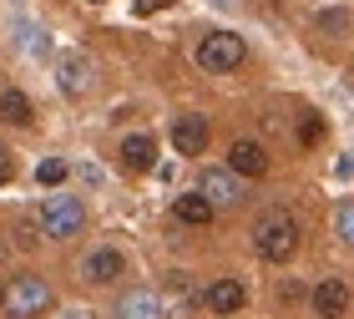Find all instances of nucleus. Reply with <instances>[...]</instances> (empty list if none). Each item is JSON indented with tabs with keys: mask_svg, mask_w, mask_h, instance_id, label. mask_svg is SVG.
<instances>
[{
	"mask_svg": "<svg viewBox=\"0 0 354 319\" xmlns=\"http://www.w3.org/2000/svg\"><path fill=\"white\" fill-rule=\"evenodd\" d=\"M203 304L213 314H238L248 304V289L238 279H213V284H207V294H203Z\"/></svg>",
	"mask_w": 354,
	"mask_h": 319,
	"instance_id": "10",
	"label": "nucleus"
},
{
	"mask_svg": "<svg viewBox=\"0 0 354 319\" xmlns=\"http://www.w3.org/2000/svg\"><path fill=\"white\" fill-rule=\"evenodd\" d=\"M314 26L324 30V36H349V10H319Z\"/></svg>",
	"mask_w": 354,
	"mask_h": 319,
	"instance_id": "17",
	"label": "nucleus"
},
{
	"mask_svg": "<svg viewBox=\"0 0 354 319\" xmlns=\"http://www.w3.org/2000/svg\"><path fill=\"white\" fill-rule=\"evenodd\" d=\"M172 147L183 157H203L207 152V117H177L172 122Z\"/></svg>",
	"mask_w": 354,
	"mask_h": 319,
	"instance_id": "9",
	"label": "nucleus"
},
{
	"mask_svg": "<svg viewBox=\"0 0 354 319\" xmlns=\"http://www.w3.org/2000/svg\"><path fill=\"white\" fill-rule=\"evenodd\" d=\"M334 233L344 238V248H354V203H339V213H334Z\"/></svg>",
	"mask_w": 354,
	"mask_h": 319,
	"instance_id": "20",
	"label": "nucleus"
},
{
	"mask_svg": "<svg viewBox=\"0 0 354 319\" xmlns=\"http://www.w3.org/2000/svg\"><path fill=\"white\" fill-rule=\"evenodd\" d=\"M117 319H167V309L157 299V289H127L117 299Z\"/></svg>",
	"mask_w": 354,
	"mask_h": 319,
	"instance_id": "11",
	"label": "nucleus"
},
{
	"mask_svg": "<svg viewBox=\"0 0 354 319\" xmlns=\"http://www.w3.org/2000/svg\"><path fill=\"white\" fill-rule=\"evenodd\" d=\"M91 6H102V0H91Z\"/></svg>",
	"mask_w": 354,
	"mask_h": 319,
	"instance_id": "25",
	"label": "nucleus"
},
{
	"mask_svg": "<svg viewBox=\"0 0 354 319\" xmlns=\"http://www.w3.org/2000/svg\"><path fill=\"white\" fill-rule=\"evenodd\" d=\"M82 223H86L82 198H46V208H41V233L46 238H76Z\"/></svg>",
	"mask_w": 354,
	"mask_h": 319,
	"instance_id": "4",
	"label": "nucleus"
},
{
	"mask_svg": "<svg viewBox=\"0 0 354 319\" xmlns=\"http://www.w3.org/2000/svg\"><path fill=\"white\" fill-rule=\"evenodd\" d=\"M30 117H36V111H30V97L26 91H0V122H10V127H26Z\"/></svg>",
	"mask_w": 354,
	"mask_h": 319,
	"instance_id": "16",
	"label": "nucleus"
},
{
	"mask_svg": "<svg viewBox=\"0 0 354 319\" xmlns=\"http://www.w3.org/2000/svg\"><path fill=\"white\" fill-rule=\"evenodd\" d=\"M66 172H71V167L61 163V157H46V163L36 167V183H41V188H56V183H66Z\"/></svg>",
	"mask_w": 354,
	"mask_h": 319,
	"instance_id": "18",
	"label": "nucleus"
},
{
	"mask_svg": "<svg viewBox=\"0 0 354 319\" xmlns=\"http://www.w3.org/2000/svg\"><path fill=\"white\" fill-rule=\"evenodd\" d=\"M10 178H15V163H10V152L0 147V183H10Z\"/></svg>",
	"mask_w": 354,
	"mask_h": 319,
	"instance_id": "23",
	"label": "nucleus"
},
{
	"mask_svg": "<svg viewBox=\"0 0 354 319\" xmlns=\"http://www.w3.org/2000/svg\"><path fill=\"white\" fill-rule=\"evenodd\" d=\"M228 172H233V178H263V172H268V152H263V142L238 137L233 147H228Z\"/></svg>",
	"mask_w": 354,
	"mask_h": 319,
	"instance_id": "6",
	"label": "nucleus"
},
{
	"mask_svg": "<svg viewBox=\"0 0 354 319\" xmlns=\"http://www.w3.org/2000/svg\"><path fill=\"white\" fill-rule=\"evenodd\" d=\"M0 309H6L10 319H41L46 309H51V284L36 279V274H15L6 284V304Z\"/></svg>",
	"mask_w": 354,
	"mask_h": 319,
	"instance_id": "2",
	"label": "nucleus"
},
{
	"mask_svg": "<svg viewBox=\"0 0 354 319\" xmlns=\"http://www.w3.org/2000/svg\"><path fill=\"white\" fill-rule=\"evenodd\" d=\"M162 309L167 314H187L192 304H198V289H192V274H167V284H162Z\"/></svg>",
	"mask_w": 354,
	"mask_h": 319,
	"instance_id": "13",
	"label": "nucleus"
},
{
	"mask_svg": "<svg viewBox=\"0 0 354 319\" xmlns=\"http://www.w3.org/2000/svg\"><path fill=\"white\" fill-rule=\"evenodd\" d=\"M36 233H41V218H36V223H30V218L15 223V244H21V248H36V244H41Z\"/></svg>",
	"mask_w": 354,
	"mask_h": 319,
	"instance_id": "21",
	"label": "nucleus"
},
{
	"mask_svg": "<svg viewBox=\"0 0 354 319\" xmlns=\"http://www.w3.org/2000/svg\"><path fill=\"white\" fill-rule=\"evenodd\" d=\"M198 193L213 203V213H218V208H238V203H243V183H238L228 167H207L203 183H198Z\"/></svg>",
	"mask_w": 354,
	"mask_h": 319,
	"instance_id": "5",
	"label": "nucleus"
},
{
	"mask_svg": "<svg viewBox=\"0 0 354 319\" xmlns=\"http://www.w3.org/2000/svg\"><path fill=\"white\" fill-rule=\"evenodd\" d=\"M299 142H304V147H319V142H324V117L309 111V117L299 122Z\"/></svg>",
	"mask_w": 354,
	"mask_h": 319,
	"instance_id": "19",
	"label": "nucleus"
},
{
	"mask_svg": "<svg viewBox=\"0 0 354 319\" xmlns=\"http://www.w3.org/2000/svg\"><path fill=\"white\" fill-rule=\"evenodd\" d=\"M132 6H137L142 15H152V10H167V6H172V0H132Z\"/></svg>",
	"mask_w": 354,
	"mask_h": 319,
	"instance_id": "22",
	"label": "nucleus"
},
{
	"mask_svg": "<svg viewBox=\"0 0 354 319\" xmlns=\"http://www.w3.org/2000/svg\"><path fill=\"white\" fill-rule=\"evenodd\" d=\"M0 304H6V284H0Z\"/></svg>",
	"mask_w": 354,
	"mask_h": 319,
	"instance_id": "24",
	"label": "nucleus"
},
{
	"mask_svg": "<svg viewBox=\"0 0 354 319\" xmlns=\"http://www.w3.org/2000/svg\"><path fill=\"white\" fill-rule=\"evenodd\" d=\"M122 274H127V259H122L117 248H91L86 264H82V279L86 284H117Z\"/></svg>",
	"mask_w": 354,
	"mask_h": 319,
	"instance_id": "7",
	"label": "nucleus"
},
{
	"mask_svg": "<svg viewBox=\"0 0 354 319\" xmlns=\"http://www.w3.org/2000/svg\"><path fill=\"white\" fill-rule=\"evenodd\" d=\"M122 167H127V172H152V167H157V142H152L147 132L122 137Z\"/></svg>",
	"mask_w": 354,
	"mask_h": 319,
	"instance_id": "12",
	"label": "nucleus"
},
{
	"mask_svg": "<svg viewBox=\"0 0 354 319\" xmlns=\"http://www.w3.org/2000/svg\"><path fill=\"white\" fill-rule=\"evenodd\" d=\"M309 299H314V314L319 319H344V309H349V284L344 279H319Z\"/></svg>",
	"mask_w": 354,
	"mask_h": 319,
	"instance_id": "8",
	"label": "nucleus"
},
{
	"mask_svg": "<svg viewBox=\"0 0 354 319\" xmlns=\"http://www.w3.org/2000/svg\"><path fill=\"white\" fill-rule=\"evenodd\" d=\"M248 56V46L238 30H207V36L198 41V66L203 71H238Z\"/></svg>",
	"mask_w": 354,
	"mask_h": 319,
	"instance_id": "3",
	"label": "nucleus"
},
{
	"mask_svg": "<svg viewBox=\"0 0 354 319\" xmlns=\"http://www.w3.org/2000/svg\"><path fill=\"white\" fill-rule=\"evenodd\" d=\"M172 218L187 223V228H207L213 223V203L203 193H183V198H172Z\"/></svg>",
	"mask_w": 354,
	"mask_h": 319,
	"instance_id": "14",
	"label": "nucleus"
},
{
	"mask_svg": "<svg viewBox=\"0 0 354 319\" xmlns=\"http://www.w3.org/2000/svg\"><path fill=\"white\" fill-rule=\"evenodd\" d=\"M253 248H259L263 264H288L299 253V223H294V213L268 208L259 223H253Z\"/></svg>",
	"mask_w": 354,
	"mask_h": 319,
	"instance_id": "1",
	"label": "nucleus"
},
{
	"mask_svg": "<svg viewBox=\"0 0 354 319\" xmlns=\"http://www.w3.org/2000/svg\"><path fill=\"white\" fill-rule=\"evenodd\" d=\"M86 86H91V66L82 56H66L61 61V91H66V97H82Z\"/></svg>",
	"mask_w": 354,
	"mask_h": 319,
	"instance_id": "15",
	"label": "nucleus"
}]
</instances>
